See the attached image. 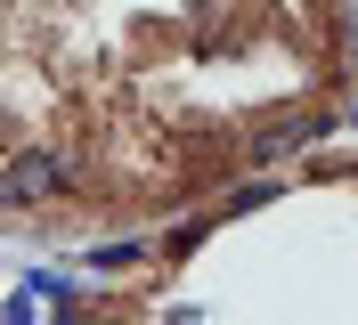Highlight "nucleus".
I'll list each match as a JSON object with an SVG mask.
<instances>
[{
    "mask_svg": "<svg viewBox=\"0 0 358 325\" xmlns=\"http://www.w3.org/2000/svg\"><path fill=\"white\" fill-rule=\"evenodd\" d=\"M57 187H66V171H57L49 154H8V163H0V195H8V203H49Z\"/></svg>",
    "mask_w": 358,
    "mask_h": 325,
    "instance_id": "obj_1",
    "label": "nucleus"
}]
</instances>
